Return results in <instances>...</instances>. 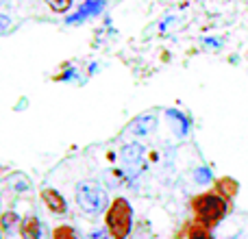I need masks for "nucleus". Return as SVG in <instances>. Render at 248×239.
<instances>
[{
    "label": "nucleus",
    "instance_id": "nucleus-1",
    "mask_svg": "<svg viewBox=\"0 0 248 239\" xmlns=\"http://www.w3.org/2000/svg\"><path fill=\"white\" fill-rule=\"evenodd\" d=\"M189 209L194 213V222L202 224L207 228H216L231 209V200L220 196L218 192H202L192 198Z\"/></svg>",
    "mask_w": 248,
    "mask_h": 239
},
{
    "label": "nucleus",
    "instance_id": "nucleus-2",
    "mask_svg": "<svg viewBox=\"0 0 248 239\" xmlns=\"http://www.w3.org/2000/svg\"><path fill=\"white\" fill-rule=\"evenodd\" d=\"M105 228L111 239H126L133 228V209L126 198H116L105 213Z\"/></svg>",
    "mask_w": 248,
    "mask_h": 239
},
{
    "label": "nucleus",
    "instance_id": "nucleus-3",
    "mask_svg": "<svg viewBox=\"0 0 248 239\" xmlns=\"http://www.w3.org/2000/svg\"><path fill=\"white\" fill-rule=\"evenodd\" d=\"M74 196H77V205L81 207V211L87 215H98V213H103L105 209H109L107 192H105L96 180H81V183L77 185Z\"/></svg>",
    "mask_w": 248,
    "mask_h": 239
},
{
    "label": "nucleus",
    "instance_id": "nucleus-4",
    "mask_svg": "<svg viewBox=\"0 0 248 239\" xmlns=\"http://www.w3.org/2000/svg\"><path fill=\"white\" fill-rule=\"evenodd\" d=\"M42 202L46 205V209L55 215H63L65 211H68V202H65V198L52 187L42 189Z\"/></svg>",
    "mask_w": 248,
    "mask_h": 239
},
{
    "label": "nucleus",
    "instance_id": "nucleus-5",
    "mask_svg": "<svg viewBox=\"0 0 248 239\" xmlns=\"http://www.w3.org/2000/svg\"><path fill=\"white\" fill-rule=\"evenodd\" d=\"M103 9H105V0H85L83 7L78 9L74 15L68 17V24H78V22L87 20V17H92V15H98Z\"/></svg>",
    "mask_w": 248,
    "mask_h": 239
},
{
    "label": "nucleus",
    "instance_id": "nucleus-6",
    "mask_svg": "<svg viewBox=\"0 0 248 239\" xmlns=\"http://www.w3.org/2000/svg\"><path fill=\"white\" fill-rule=\"evenodd\" d=\"M155 126H157V116H155V113H144V116L133 120L128 131H131L135 137H146L155 131Z\"/></svg>",
    "mask_w": 248,
    "mask_h": 239
},
{
    "label": "nucleus",
    "instance_id": "nucleus-7",
    "mask_svg": "<svg viewBox=\"0 0 248 239\" xmlns=\"http://www.w3.org/2000/svg\"><path fill=\"white\" fill-rule=\"evenodd\" d=\"M20 235H22V239H39V220H37V215H26V218H22Z\"/></svg>",
    "mask_w": 248,
    "mask_h": 239
},
{
    "label": "nucleus",
    "instance_id": "nucleus-8",
    "mask_svg": "<svg viewBox=\"0 0 248 239\" xmlns=\"http://www.w3.org/2000/svg\"><path fill=\"white\" fill-rule=\"evenodd\" d=\"M214 192H218L220 196H224L227 200H231V198L237 194V183L233 179H220V180H216Z\"/></svg>",
    "mask_w": 248,
    "mask_h": 239
},
{
    "label": "nucleus",
    "instance_id": "nucleus-9",
    "mask_svg": "<svg viewBox=\"0 0 248 239\" xmlns=\"http://www.w3.org/2000/svg\"><path fill=\"white\" fill-rule=\"evenodd\" d=\"M141 154H144V148L140 144H128L122 148V159L126 163H137L141 159Z\"/></svg>",
    "mask_w": 248,
    "mask_h": 239
},
{
    "label": "nucleus",
    "instance_id": "nucleus-10",
    "mask_svg": "<svg viewBox=\"0 0 248 239\" xmlns=\"http://www.w3.org/2000/svg\"><path fill=\"white\" fill-rule=\"evenodd\" d=\"M187 239H214V235H211V228L202 226L198 222H192L187 228Z\"/></svg>",
    "mask_w": 248,
    "mask_h": 239
},
{
    "label": "nucleus",
    "instance_id": "nucleus-11",
    "mask_svg": "<svg viewBox=\"0 0 248 239\" xmlns=\"http://www.w3.org/2000/svg\"><path fill=\"white\" fill-rule=\"evenodd\" d=\"M50 239H77V231L70 224H59V226L52 228Z\"/></svg>",
    "mask_w": 248,
    "mask_h": 239
},
{
    "label": "nucleus",
    "instance_id": "nucleus-12",
    "mask_svg": "<svg viewBox=\"0 0 248 239\" xmlns=\"http://www.w3.org/2000/svg\"><path fill=\"white\" fill-rule=\"evenodd\" d=\"M0 222H2V231H4V233H11V228H13V226H17V224L22 222V220L17 218V215L13 213V211H4L2 218H0Z\"/></svg>",
    "mask_w": 248,
    "mask_h": 239
},
{
    "label": "nucleus",
    "instance_id": "nucleus-13",
    "mask_svg": "<svg viewBox=\"0 0 248 239\" xmlns=\"http://www.w3.org/2000/svg\"><path fill=\"white\" fill-rule=\"evenodd\" d=\"M46 4L57 13H65L72 7V0H46Z\"/></svg>",
    "mask_w": 248,
    "mask_h": 239
},
{
    "label": "nucleus",
    "instance_id": "nucleus-14",
    "mask_svg": "<svg viewBox=\"0 0 248 239\" xmlns=\"http://www.w3.org/2000/svg\"><path fill=\"white\" fill-rule=\"evenodd\" d=\"M201 174H196V179L198 180H207V179H211V172L209 170H198Z\"/></svg>",
    "mask_w": 248,
    "mask_h": 239
},
{
    "label": "nucleus",
    "instance_id": "nucleus-15",
    "mask_svg": "<svg viewBox=\"0 0 248 239\" xmlns=\"http://www.w3.org/2000/svg\"><path fill=\"white\" fill-rule=\"evenodd\" d=\"M227 239H242L240 235H231V237H227Z\"/></svg>",
    "mask_w": 248,
    "mask_h": 239
}]
</instances>
